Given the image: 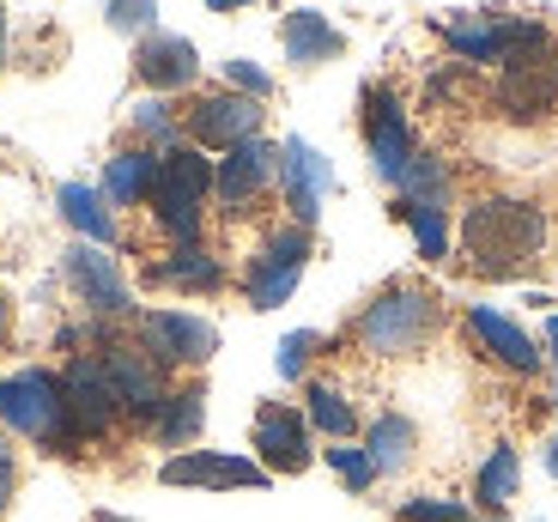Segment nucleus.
Segmentation results:
<instances>
[{
    "mask_svg": "<svg viewBox=\"0 0 558 522\" xmlns=\"http://www.w3.org/2000/svg\"><path fill=\"white\" fill-rule=\"evenodd\" d=\"M364 146H371V170H377L383 183H401L407 158L418 153L401 98L383 92V85H364Z\"/></svg>",
    "mask_w": 558,
    "mask_h": 522,
    "instance_id": "obj_10",
    "label": "nucleus"
},
{
    "mask_svg": "<svg viewBox=\"0 0 558 522\" xmlns=\"http://www.w3.org/2000/svg\"><path fill=\"white\" fill-rule=\"evenodd\" d=\"M468 335L480 340V353L492 359V365H504L510 371V377H534V371H541V347H534L529 335H522L517 323H510V316L504 311H492V304H474V311H468Z\"/></svg>",
    "mask_w": 558,
    "mask_h": 522,
    "instance_id": "obj_17",
    "label": "nucleus"
},
{
    "mask_svg": "<svg viewBox=\"0 0 558 522\" xmlns=\"http://www.w3.org/2000/svg\"><path fill=\"white\" fill-rule=\"evenodd\" d=\"M0 335H7V298H0Z\"/></svg>",
    "mask_w": 558,
    "mask_h": 522,
    "instance_id": "obj_41",
    "label": "nucleus"
},
{
    "mask_svg": "<svg viewBox=\"0 0 558 522\" xmlns=\"http://www.w3.org/2000/svg\"><path fill=\"white\" fill-rule=\"evenodd\" d=\"M165 486H201V493H243V486H267V474L255 456H231V450H177L158 468Z\"/></svg>",
    "mask_w": 558,
    "mask_h": 522,
    "instance_id": "obj_12",
    "label": "nucleus"
},
{
    "mask_svg": "<svg viewBox=\"0 0 558 522\" xmlns=\"http://www.w3.org/2000/svg\"><path fill=\"white\" fill-rule=\"evenodd\" d=\"M225 80H231V92H243V98H255V104H267V98H274V73H267V68H255L250 56L225 61Z\"/></svg>",
    "mask_w": 558,
    "mask_h": 522,
    "instance_id": "obj_33",
    "label": "nucleus"
},
{
    "mask_svg": "<svg viewBox=\"0 0 558 522\" xmlns=\"http://www.w3.org/2000/svg\"><path fill=\"white\" fill-rule=\"evenodd\" d=\"M61 274H68L73 298H80L92 316H128L134 311V292H128L122 268H116V255L104 250V243H68V255H61Z\"/></svg>",
    "mask_w": 558,
    "mask_h": 522,
    "instance_id": "obj_7",
    "label": "nucleus"
},
{
    "mask_svg": "<svg viewBox=\"0 0 558 522\" xmlns=\"http://www.w3.org/2000/svg\"><path fill=\"white\" fill-rule=\"evenodd\" d=\"M407 219V231H413V243H418V255H425V262H444L449 255V213L444 207H395Z\"/></svg>",
    "mask_w": 558,
    "mask_h": 522,
    "instance_id": "obj_28",
    "label": "nucleus"
},
{
    "mask_svg": "<svg viewBox=\"0 0 558 522\" xmlns=\"http://www.w3.org/2000/svg\"><path fill=\"white\" fill-rule=\"evenodd\" d=\"M480 522H504V517H480Z\"/></svg>",
    "mask_w": 558,
    "mask_h": 522,
    "instance_id": "obj_42",
    "label": "nucleus"
},
{
    "mask_svg": "<svg viewBox=\"0 0 558 522\" xmlns=\"http://www.w3.org/2000/svg\"><path fill=\"white\" fill-rule=\"evenodd\" d=\"M395 189H401L407 207H449V165L437 153H413Z\"/></svg>",
    "mask_w": 558,
    "mask_h": 522,
    "instance_id": "obj_27",
    "label": "nucleus"
},
{
    "mask_svg": "<svg viewBox=\"0 0 558 522\" xmlns=\"http://www.w3.org/2000/svg\"><path fill=\"white\" fill-rule=\"evenodd\" d=\"M437 323H444L437 292H425V286H389V292H377L359 311L352 340H359L371 359H407L437 335Z\"/></svg>",
    "mask_w": 558,
    "mask_h": 522,
    "instance_id": "obj_2",
    "label": "nucleus"
},
{
    "mask_svg": "<svg viewBox=\"0 0 558 522\" xmlns=\"http://www.w3.org/2000/svg\"><path fill=\"white\" fill-rule=\"evenodd\" d=\"M61 219H68L73 231H80L85 243H104L110 250L116 243V213H110V201H104V189H92V183H61Z\"/></svg>",
    "mask_w": 558,
    "mask_h": 522,
    "instance_id": "obj_21",
    "label": "nucleus"
},
{
    "mask_svg": "<svg viewBox=\"0 0 558 522\" xmlns=\"http://www.w3.org/2000/svg\"><path fill=\"white\" fill-rule=\"evenodd\" d=\"M546 474L558 481V432H553V444H546Z\"/></svg>",
    "mask_w": 558,
    "mask_h": 522,
    "instance_id": "obj_38",
    "label": "nucleus"
},
{
    "mask_svg": "<svg viewBox=\"0 0 558 522\" xmlns=\"http://www.w3.org/2000/svg\"><path fill=\"white\" fill-rule=\"evenodd\" d=\"M304 268H310V231L304 226L267 231L262 250H255L250 268H243V298H250V311H279V304L298 292Z\"/></svg>",
    "mask_w": 558,
    "mask_h": 522,
    "instance_id": "obj_5",
    "label": "nucleus"
},
{
    "mask_svg": "<svg viewBox=\"0 0 558 522\" xmlns=\"http://www.w3.org/2000/svg\"><path fill=\"white\" fill-rule=\"evenodd\" d=\"M104 371H110L116 396H122V413L153 425L158 408H165V377H158L153 359L140 353V347H104Z\"/></svg>",
    "mask_w": 558,
    "mask_h": 522,
    "instance_id": "obj_18",
    "label": "nucleus"
},
{
    "mask_svg": "<svg viewBox=\"0 0 558 522\" xmlns=\"http://www.w3.org/2000/svg\"><path fill=\"white\" fill-rule=\"evenodd\" d=\"M279 177V146H267L262 134L243 146H231V153L213 165V201H219L225 213H250L255 201L267 195V183Z\"/></svg>",
    "mask_w": 558,
    "mask_h": 522,
    "instance_id": "obj_13",
    "label": "nucleus"
},
{
    "mask_svg": "<svg viewBox=\"0 0 558 522\" xmlns=\"http://www.w3.org/2000/svg\"><path fill=\"white\" fill-rule=\"evenodd\" d=\"M322 462L335 468L340 474V486H347V493H371V486H377V462H371V450H364V444H328V450H322Z\"/></svg>",
    "mask_w": 558,
    "mask_h": 522,
    "instance_id": "obj_29",
    "label": "nucleus"
},
{
    "mask_svg": "<svg viewBox=\"0 0 558 522\" xmlns=\"http://www.w3.org/2000/svg\"><path fill=\"white\" fill-rule=\"evenodd\" d=\"M201 425H207V389H177V396H165V408H158L153 420V438L165 444V450H189V444L201 438Z\"/></svg>",
    "mask_w": 558,
    "mask_h": 522,
    "instance_id": "obj_22",
    "label": "nucleus"
},
{
    "mask_svg": "<svg viewBox=\"0 0 558 522\" xmlns=\"http://www.w3.org/2000/svg\"><path fill=\"white\" fill-rule=\"evenodd\" d=\"M517 493H522V456L510 450V444H498L474 474V498H480L486 517H504V505H510Z\"/></svg>",
    "mask_w": 558,
    "mask_h": 522,
    "instance_id": "obj_26",
    "label": "nucleus"
},
{
    "mask_svg": "<svg viewBox=\"0 0 558 522\" xmlns=\"http://www.w3.org/2000/svg\"><path fill=\"white\" fill-rule=\"evenodd\" d=\"M364 450H371L377 474H401V468L413 462V450H418L413 420H407V413H377V420H371V432H364Z\"/></svg>",
    "mask_w": 558,
    "mask_h": 522,
    "instance_id": "obj_24",
    "label": "nucleus"
},
{
    "mask_svg": "<svg viewBox=\"0 0 558 522\" xmlns=\"http://www.w3.org/2000/svg\"><path fill=\"white\" fill-rule=\"evenodd\" d=\"M279 43H286V61L292 68H322V61L347 56V31L328 13H316V7H292L286 25H279Z\"/></svg>",
    "mask_w": 558,
    "mask_h": 522,
    "instance_id": "obj_19",
    "label": "nucleus"
},
{
    "mask_svg": "<svg viewBox=\"0 0 558 522\" xmlns=\"http://www.w3.org/2000/svg\"><path fill=\"white\" fill-rule=\"evenodd\" d=\"M546 250V207L522 195H486L461 213V255L486 280H517Z\"/></svg>",
    "mask_w": 558,
    "mask_h": 522,
    "instance_id": "obj_1",
    "label": "nucleus"
},
{
    "mask_svg": "<svg viewBox=\"0 0 558 522\" xmlns=\"http://www.w3.org/2000/svg\"><path fill=\"white\" fill-rule=\"evenodd\" d=\"M262 104L243 98V92H213V98H195V110L182 116V134L201 146V153H231V146L255 141L262 134Z\"/></svg>",
    "mask_w": 558,
    "mask_h": 522,
    "instance_id": "obj_8",
    "label": "nucleus"
},
{
    "mask_svg": "<svg viewBox=\"0 0 558 522\" xmlns=\"http://www.w3.org/2000/svg\"><path fill=\"white\" fill-rule=\"evenodd\" d=\"M395 517L401 522H468V505L461 498H407Z\"/></svg>",
    "mask_w": 558,
    "mask_h": 522,
    "instance_id": "obj_34",
    "label": "nucleus"
},
{
    "mask_svg": "<svg viewBox=\"0 0 558 522\" xmlns=\"http://www.w3.org/2000/svg\"><path fill=\"white\" fill-rule=\"evenodd\" d=\"M13 486H19V462H13V444L0 438V517L13 505Z\"/></svg>",
    "mask_w": 558,
    "mask_h": 522,
    "instance_id": "obj_35",
    "label": "nucleus"
},
{
    "mask_svg": "<svg viewBox=\"0 0 558 522\" xmlns=\"http://www.w3.org/2000/svg\"><path fill=\"white\" fill-rule=\"evenodd\" d=\"M92 522H134V517H116V510H98Z\"/></svg>",
    "mask_w": 558,
    "mask_h": 522,
    "instance_id": "obj_40",
    "label": "nucleus"
},
{
    "mask_svg": "<svg viewBox=\"0 0 558 522\" xmlns=\"http://www.w3.org/2000/svg\"><path fill=\"white\" fill-rule=\"evenodd\" d=\"M546 359H553V408H558V316H546Z\"/></svg>",
    "mask_w": 558,
    "mask_h": 522,
    "instance_id": "obj_36",
    "label": "nucleus"
},
{
    "mask_svg": "<svg viewBox=\"0 0 558 522\" xmlns=\"http://www.w3.org/2000/svg\"><path fill=\"white\" fill-rule=\"evenodd\" d=\"M213 195V158L201 146H170L158 153V183H153V219L165 226L170 243H201V213Z\"/></svg>",
    "mask_w": 558,
    "mask_h": 522,
    "instance_id": "obj_4",
    "label": "nucleus"
},
{
    "mask_svg": "<svg viewBox=\"0 0 558 522\" xmlns=\"http://www.w3.org/2000/svg\"><path fill=\"white\" fill-rule=\"evenodd\" d=\"M0 425L19 432V438L43 444V450H80L68 420V396H61V377L43 365H25L13 377H0Z\"/></svg>",
    "mask_w": 558,
    "mask_h": 522,
    "instance_id": "obj_3",
    "label": "nucleus"
},
{
    "mask_svg": "<svg viewBox=\"0 0 558 522\" xmlns=\"http://www.w3.org/2000/svg\"><path fill=\"white\" fill-rule=\"evenodd\" d=\"M153 280L158 286H182V292H219L225 268H219V255H207L201 243H177V250L153 268Z\"/></svg>",
    "mask_w": 558,
    "mask_h": 522,
    "instance_id": "obj_23",
    "label": "nucleus"
},
{
    "mask_svg": "<svg viewBox=\"0 0 558 522\" xmlns=\"http://www.w3.org/2000/svg\"><path fill=\"white\" fill-rule=\"evenodd\" d=\"M134 128L146 134V146H153V153H170V146H177V134H182V122L170 116L165 98H140L134 104Z\"/></svg>",
    "mask_w": 558,
    "mask_h": 522,
    "instance_id": "obj_30",
    "label": "nucleus"
},
{
    "mask_svg": "<svg viewBox=\"0 0 558 522\" xmlns=\"http://www.w3.org/2000/svg\"><path fill=\"white\" fill-rule=\"evenodd\" d=\"M304 420H310V432H322L328 444H347L352 432H359V408H352L347 389H335V383H310L304 389Z\"/></svg>",
    "mask_w": 558,
    "mask_h": 522,
    "instance_id": "obj_25",
    "label": "nucleus"
},
{
    "mask_svg": "<svg viewBox=\"0 0 558 522\" xmlns=\"http://www.w3.org/2000/svg\"><path fill=\"white\" fill-rule=\"evenodd\" d=\"M316 347H322V335H310V328H292V335L279 340V359H274V365H279V377H286V383H298V377H304V365H310V353H316Z\"/></svg>",
    "mask_w": 558,
    "mask_h": 522,
    "instance_id": "obj_32",
    "label": "nucleus"
},
{
    "mask_svg": "<svg viewBox=\"0 0 558 522\" xmlns=\"http://www.w3.org/2000/svg\"><path fill=\"white\" fill-rule=\"evenodd\" d=\"M279 183H286V207H292V226L316 231L322 219V201H328V189H335V165L316 153V146L304 141V134H292V141L279 146Z\"/></svg>",
    "mask_w": 558,
    "mask_h": 522,
    "instance_id": "obj_14",
    "label": "nucleus"
},
{
    "mask_svg": "<svg viewBox=\"0 0 558 522\" xmlns=\"http://www.w3.org/2000/svg\"><path fill=\"white\" fill-rule=\"evenodd\" d=\"M504 122H546L558 110V61H534V68H504L498 92H492Z\"/></svg>",
    "mask_w": 558,
    "mask_h": 522,
    "instance_id": "obj_16",
    "label": "nucleus"
},
{
    "mask_svg": "<svg viewBox=\"0 0 558 522\" xmlns=\"http://www.w3.org/2000/svg\"><path fill=\"white\" fill-rule=\"evenodd\" d=\"M250 444H255V462L267 474H304L310 468V420L304 408L292 401H262L250 425Z\"/></svg>",
    "mask_w": 558,
    "mask_h": 522,
    "instance_id": "obj_9",
    "label": "nucleus"
},
{
    "mask_svg": "<svg viewBox=\"0 0 558 522\" xmlns=\"http://www.w3.org/2000/svg\"><path fill=\"white\" fill-rule=\"evenodd\" d=\"M134 73L146 80L153 98H170V92H189L201 80V56H195V43L177 37V31H146L134 43Z\"/></svg>",
    "mask_w": 558,
    "mask_h": 522,
    "instance_id": "obj_15",
    "label": "nucleus"
},
{
    "mask_svg": "<svg viewBox=\"0 0 558 522\" xmlns=\"http://www.w3.org/2000/svg\"><path fill=\"white\" fill-rule=\"evenodd\" d=\"M238 7H250V0H207V13H238Z\"/></svg>",
    "mask_w": 558,
    "mask_h": 522,
    "instance_id": "obj_37",
    "label": "nucleus"
},
{
    "mask_svg": "<svg viewBox=\"0 0 558 522\" xmlns=\"http://www.w3.org/2000/svg\"><path fill=\"white\" fill-rule=\"evenodd\" d=\"M61 396H68V420H73V438L80 444L104 438L116 425V413H122V396H116L104 359H73V365L61 371Z\"/></svg>",
    "mask_w": 558,
    "mask_h": 522,
    "instance_id": "obj_11",
    "label": "nucleus"
},
{
    "mask_svg": "<svg viewBox=\"0 0 558 522\" xmlns=\"http://www.w3.org/2000/svg\"><path fill=\"white\" fill-rule=\"evenodd\" d=\"M140 353L158 371H189L219 353V328L195 311H146L140 316Z\"/></svg>",
    "mask_w": 558,
    "mask_h": 522,
    "instance_id": "obj_6",
    "label": "nucleus"
},
{
    "mask_svg": "<svg viewBox=\"0 0 558 522\" xmlns=\"http://www.w3.org/2000/svg\"><path fill=\"white\" fill-rule=\"evenodd\" d=\"M0 68H7V13H0Z\"/></svg>",
    "mask_w": 558,
    "mask_h": 522,
    "instance_id": "obj_39",
    "label": "nucleus"
},
{
    "mask_svg": "<svg viewBox=\"0 0 558 522\" xmlns=\"http://www.w3.org/2000/svg\"><path fill=\"white\" fill-rule=\"evenodd\" d=\"M153 183H158V153L153 146H128L104 165V201L110 207H140L153 201Z\"/></svg>",
    "mask_w": 558,
    "mask_h": 522,
    "instance_id": "obj_20",
    "label": "nucleus"
},
{
    "mask_svg": "<svg viewBox=\"0 0 558 522\" xmlns=\"http://www.w3.org/2000/svg\"><path fill=\"white\" fill-rule=\"evenodd\" d=\"M104 19L128 37H146V31H158V0H104Z\"/></svg>",
    "mask_w": 558,
    "mask_h": 522,
    "instance_id": "obj_31",
    "label": "nucleus"
}]
</instances>
